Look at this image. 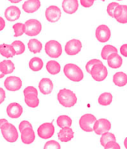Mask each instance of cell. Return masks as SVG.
Masks as SVG:
<instances>
[{
    "label": "cell",
    "mask_w": 127,
    "mask_h": 149,
    "mask_svg": "<svg viewBox=\"0 0 127 149\" xmlns=\"http://www.w3.org/2000/svg\"><path fill=\"white\" fill-rule=\"evenodd\" d=\"M78 6V0H63L62 2V9L68 14H73L76 12Z\"/></svg>",
    "instance_id": "cell-18"
},
{
    "label": "cell",
    "mask_w": 127,
    "mask_h": 149,
    "mask_svg": "<svg viewBox=\"0 0 127 149\" xmlns=\"http://www.w3.org/2000/svg\"><path fill=\"white\" fill-rule=\"evenodd\" d=\"M21 15L20 9L17 6H11L8 7L5 11V17L8 21L14 22L17 20Z\"/></svg>",
    "instance_id": "cell-15"
},
{
    "label": "cell",
    "mask_w": 127,
    "mask_h": 149,
    "mask_svg": "<svg viewBox=\"0 0 127 149\" xmlns=\"http://www.w3.org/2000/svg\"><path fill=\"white\" fill-rule=\"evenodd\" d=\"M4 74H2V72H1V70H0V79H2V78L4 77Z\"/></svg>",
    "instance_id": "cell-50"
},
{
    "label": "cell",
    "mask_w": 127,
    "mask_h": 149,
    "mask_svg": "<svg viewBox=\"0 0 127 149\" xmlns=\"http://www.w3.org/2000/svg\"><path fill=\"white\" fill-rule=\"evenodd\" d=\"M5 28V21L2 17H0V32Z\"/></svg>",
    "instance_id": "cell-47"
},
{
    "label": "cell",
    "mask_w": 127,
    "mask_h": 149,
    "mask_svg": "<svg viewBox=\"0 0 127 149\" xmlns=\"http://www.w3.org/2000/svg\"><path fill=\"white\" fill-rule=\"evenodd\" d=\"M112 128V124L106 118H99L94 123V131L96 135H103L109 131Z\"/></svg>",
    "instance_id": "cell-12"
},
{
    "label": "cell",
    "mask_w": 127,
    "mask_h": 149,
    "mask_svg": "<svg viewBox=\"0 0 127 149\" xmlns=\"http://www.w3.org/2000/svg\"><path fill=\"white\" fill-rule=\"evenodd\" d=\"M96 121V118L94 115L91 113H87V114L83 115L80 118L78 124H79L80 128L83 131L90 133V132L94 131V125Z\"/></svg>",
    "instance_id": "cell-4"
},
{
    "label": "cell",
    "mask_w": 127,
    "mask_h": 149,
    "mask_svg": "<svg viewBox=\"0 0 127 149\" xmlns=\"http://www.w3.org/2000/svg\"><path fill=\"white\" fill-rule=\"evenodd\" d=\"M119 5H120V4L115 2H111V3L108 4V6H107L106 11L111 17L114 18V12H115V10Z\"/></svg>",
    "instance_id": "cell-37"
},
{
    "label": "cell",
    "mask_w": 127,
    "mask_h": 149,
    "mask_svg": "<svg viewBox=\"0 0 127 149\" xmlns=\"http://www.w3.org/2000/svg\"><path fill=\"white\" fill-rule=\"evenodd\" d=\"M95 0H80V3L82 7L88 8L92 7Z\"/></svg>",
    "instance_id": "cell-43"
},
{
    "label": "cell",
    "mask_w": 127,
    "mask_h": 149,
    "mask_svg": "<svg viewBox=\"0 0 127 149\" xmlns=\"http://www.w3.org/2000/svg\"><path fill=\"white\" fill-rule=\"evenodd\" d=\"M23 86V81L18 77L10 76L5 79L4 86L10 91H16L20 89Z\"/></svg>",
    "instance_id": "cell-11"
},
{
    "label": "cell",
    "mask_w": 127,
    "mask_h": 149,
    "mask_svg": "<svg viewBox=\"0 0 127 149\" xmlns=\"http://www.w3.org/2000/svg\"><path fill=\"white\" fill-rule=\"evenodd\" d=\"M24 100L25 103L30 108H37L40 104V100L38 99L37 95L35 94H29L25 95Z\"/></svg>",
    "instance_id": "cell-28"
},
{
    "label": "cell",
    "mask_w": 127,
    "mask_h": 149,
    "mask_svg": "<svg viewBox=\"0 0 127 149\" xmlns=\"http://www.w3.org/2000/svg\"><path fill=\"white\" fill-rule=\"evenodd\" d=\"M41 3L40 0H26L23 4V10L27 14H32L38 11Z\"/></svg>",
    "instance_id": "cell-17"
},
{
    "label": "cell",
    "mask_w": 127,
    "mask_h": 149,
    "mask_svg": "<svg viewBox=\"0 0 127 149\" xmlns=\"http://www.w3.org/2000/svg\"><path fill=\"white\" fill-rule=\"evenodd\" d=\"M123 8H124V11H123L122 15L119 17L118 19H116L119 23L121 24H126L127 23V6L126 5H123Z\"/></svg>",
    "instance_id": "cell-38"
},
{
    "label": "cell",
    "mask_w": 127,
    "mask_h": 149,
    "mask_svg": "<svg viewBox=\"0 0 127 149\" xmlns=\"http://www.w3.org/2000/svg\"><path fill=\"white\" fill-rule=\"evenodd\" d=\"M108 65L112 69L120 68L123 65V58L118 53H112L107 59Z\"/></svg>",
    "instance_id": "cell-21"
},
{
    "label": "cell",
    "mask_w": 127,
    "mask_h": 149,
    "mask_svg": "<svg viewBox=\"0 0 127 149\" xmlns=\"http://www.w3.org/2000/svg\"><path fill=\"white\" fill-rule=\"evenodd\" d=\"M109 142H116V136L114 135L113 133L107 132V133H103V135H101L100 144H101L102 146L105 147V145Z\"/></svg>",
    "instance_id": "cell-32"
},
{
    "label": "cell",
    "mask_w": 127,
    "mask_h": 149,
    "mask_svg": "<svg viewBox=\"0 0 127 149\" xmlns=\"http://www.w3.org/2000/svg\"><path fill=\"white\" fill-rule=\"evenodd\" d=\"M120 54L122 55L124 57L127 58V44H123L120 48Z\"/></svg>",
    "instance_id": "cell-44"
},
{
    "label": "cell",
    "mask_w": 127,
    "mask_h": 149,
    "mask_svg": "<svg viewBox=\"0 0 127 149\" xmlns=\"http://www.w3.org/2000/svg\"><path fill=\"white\" fill-rule=\"evenodd\" d=\"M124 147H125V148L127 149V137H126L125 139H124Z\"/></svg>",
    "instance_id": "cell-49"
},
{
    "label": "cell",
    "mask_w": 127,
    "mask_h": 149,
    "mask_svg": "<svg viewBox=\"0 0 127 149\" xmlns=\"http://www.w3.org/2000/svg\"><path fill=\"white\" fill-rule=\"evenodd\" d=\"M58 126L61 128L65 127H70L73 124V121H72L71 118L69 117L66 115H62L58 117L57 121H56Z\"/></svg>",
    "instance_id": "cell-30"
},
{
    "label": "cell",
    "mask_w": 127,
    "mask_h": 149,
    "mask_svg": "<svg viewBox=\"0 0 127 149\" xmlns=\"http://www.w3.org/2000/svg\"><path fill=\"white\" fill-rule=\"evenodd\" d=\"M57 99L62 107L65 108H71L77 103V96L73 91L67 88H62L58 91Z\"/></svg>",
    "instance_id": "cell-1"
},
{
    "label": "cell",
    "mask_w": 127,
    "mask_h": 149,
    "mask_svg": "<svg viewBox=\"0 0 127 149\" xmlns=\"http://www.w3.org/2000/svg\"><path fill=\"white\" fill-rule=\"evenodd\" d=\"M117 1H123V0H117Z\"/></svg>",
    "instance_id": "cell-52"
},
{
    "label": "cell",
    "mask_w": 127,
    "mask_h": 149,
    "mask_svg": "<svg viewBox=\"0 0 127 149\" xmlns=\"http://www.w3.org/2000/svg\"><path fill=\"white\" fill-rule=\"evenodd\" d=\"M46 69L51 75H57L61 71V65L57 61L50 60L47 61L46 65Z\"/></svg>",
    "instance_id": "cell-24"
},
{
    "label": "cell",
    "mask_w": 127,
    "mask_h": 149,
    "mask_svg": "<svg viewBox=\"0 0 127 149\" xmlns=\"http://www.w3.org/2000/svg\"><path fill=\"white\" fill-rule=\"evenodd\" d=\"M28 48L31 53L37 54V53H40V51L42 50V48H43V45L39 40L32 38L28 40Z\"/></svg>",
    "instance_id": "cell-27"
},
{
    "label": "cell",
    "mask_w": 127,
    "mask_h": 149,
    "mask_svg": "<svg viewBox=\"0 0 127 149\" xmlns=\"http://www.w3.org/2000/svg\"><path fill=\"white\" fill-rule=\"evenodd\" d=\"M8 125L9 122L8 121L7 119H5V118H1L0 119V130H2V129L5 128Z\"/></svg>",
    "instance_id": "cell-45"
},
{
    "label": "cell",
    "mask_w": 127,
    "mask_h": 149,
    "mask_svg": "<svg viewBox=\"0 0 127 149\" xmlns=\"http://www.w3.org/2000/svg\"><path fill=\"white\" fill-rule=\"evenodd\" d=\"M44 149H61V146L57 141L49 140L46 142Z\"/></svg>",
    "instance_id": "cell-35"
},
{
    "label": "cell",
    "mask_w": 127,
    "mask_h": 149,
    "mask_svg": "<svg viewBox=\"0 0 127 149\" xmlns=\"http://www.w3.org/2000/svg\"><path fill=\"white\" fill-rule=\"evenodd\" d=\"M82 44L78 39H71L66 43L65 46V51L68 56H76L82 50Z\"/></svg>",
    "instance_id": "cell-8"
},
{
    "label": "cell",
    "mask_w": 127,
    "mask_h": 149,
    "mask_svg": "<svg viewBox=\"0 0 127 149\" xmlns=\"http://www.w3.org/2000/svg\"><path fill=\"white\" fill-rule=\"evenodd\" d=\"M11 45L13 46V47L15 49L16 55L23 54L25 52V50H26V46L21 40H14V41L12 42Z\"/></svg>",
    "instance_id": "cell-34"
},
{
    "label": "cell",
    "mask_w": 127,
    "mask_h": 149,
    "mask_svg": "<svg viewBox=\"0 0 127 149\" xmlns=\"http://www.w3.org/2000/svg\"><path fill=\"white\" fill-rule=\"evenodd\" d=\"M58 137L62 142H68L74 137V131L71 127L61 128L58 133Z\"/></svg>",
    "instance_id": "cell-20"
},
{
    "label": "cell",
    "mask_w": 127,
    "mask_h": 149,
    "mask_svg": "<svg viewBox=\"0 0 127 149\" xmlns=\"http://www.w3.org/2000/svg\"><path fill=\"white\" fill-rule=\"evenodd\" d=\"M104 149H121L118 143L116 142H109L105 145Z\"/></svg>",
    "instance_id": "cell-42"
},
{
    "label": "cell",
    "mask_w": 127,
    "mask_h": 149,
    "mask_svg": "<svg viewBox=\"0 0 127 149\" xmlns=\"http://www.w3.org/2000/svg\"><path fill=\"white\" fill-rule=\"evenodd\" d=\"M99 63H103V62H102L99 59H96V58H94V59H91L90 61H88L85 65L86 71H87V73H89V74H91V69L93 68V67L95 65H96V64Z\"/></svg>",
    "instance_id": "cell-36"
},
{
    "label": "cell",
    "mask_w": 127,
    "mask_h": 149,
    "mask_svg": "<svg viewBox=\"0 0 127 149\" xmlns=\"http://www.w3.org/2000/svg\"><path fill=\"white\" fill-rule=\"evenodd\" d=\"M113 83L117 87H124L127 85V75L123 71L115 73L113 76Z\"/></svg>",
    "instance_id": "cell-22"
},
{
    "label": "cell",
    "mask_w": 127,
    "mask_h": 149,
    "mask_svg": "<svg viewBox=\"0 0 127 149\" xmlns=\"http://www.w3.org/2000/svg\"><path fill=\"white\" fill-rule=\"evenodd\" d=\"M15 69V65L10 60H3L0 62V70L4 75L12 74Z\"/></svg>",
    "instance_id": "cell-23"
},
{
    "label": "cell",
    "mask_w": 127,
    "mask_h": 149,
    "mask_svg": "<svg viewBox=\"0 0 127 149\" xmlns=\"http://www.w3.org/2000/svg\"><path fill=\"white\" fill-rule=\"evenodd\" d=\"M8 1L13 4H18L20 2H22V0H8Z\"/></svg>",
    "instance_id": "cell-48"
},
{
    "label": "cell",
    "mask_w": 127,
    "mask_h": 149,
    "mask_svg": "<svg viewBox=\"0 0 127 149\" xmlns=\"http://www.w3.org/2000/svg\"><path fill=\"white\" fill-rule=\"evenodd\" d=\"M29 94H35V95H38V91H37V88L33 86H28L23 90V95L25 96V95H29Z\"/></svg>",
    "instance_id": "cell-39"
},
{
    "label": "cell",
    "mask_w": 127,
    "mask_h": 149,
    "mask_svg": "<svg viewBox=\"0 0 127 149\" xmlns=\"http://www.w3.org/2000/svg\"><path fill=\"white\" fill-rule=\"evenodd\" d=\"M21 133V141L25 145H30L35 140V133L32 127L26 128Z\"/></svg>",
    "instance_id": "cell-19"
},
{
    "label": "cell",
    "mask_w": 127,
    "mask_h": 149,
    "mask_svg": "<svg viewBox=\"0 0 127 149\" xmlns=\"http://www.w3.org/2000/svg\"><path fill=\"white\" fill-rule=\"evenodd\" d=\"M90 74L95 81L102 82L106 79L108 76V69L103 63L96 64L93 67Z\"/></svg>",
    "instance_id": "cell-6"
},
{
    "label": "cell",
    "mask_w": 127,
    "mask_h": 149,
    "mask_svg": "<svg viewBox=\"0 0 127 149\" xmlns=\"http://www.w3.org/2000/svg\"><path fill=\"white\" fill-rule=\"evenodd\" d=\"M38 88L40 93L44 95H47L52 93L53 88H54V84L49 78H43L39 82Z\"/></svg>",
    "instance_id": "cell-16"
},
{
    "label": "cell",
    "mask_w": 127,
    "mask_h": 149,
    "mask_svg": "<svg viewBox=\"0 0 127 149\" xmlns=\"http://www.w3.org/2000/svg\"><path fill=\"white\" fill-rule=\"evenodd\" d=\"M55 134V127L51 122L42 124L37 129V135L43 139H48Z\"/></svg>",
    "instance_id": "cell-10"
},
{
    "label": "cell",
    "mask_w": 127,
    "mask_h": 149,
    "mask_svg": "<svg viewBox=\"0 0 127 149\" xmlns=\"http://www.w3.org/2000/svg\"><path fill=\"white\" fill-rule=\"evenodd\" d=\"M28 127H32V125H31V124L28 121H26V120H24V121H22L20 123H19V130L20 132H22L24 129Z\"/></svg>",
    "instance_id": "cell-41"
},
{
    "label": "cell",
    "mask_w": 127,
    "mask_h": 149,
    "mask_svg": "<svg viewBox=\"0 0 127 149\" xmlns=\"http://www.w3.org/2000/svg\"><path fill=\"white\" fill-rule=\"evenodd\" d=\"M5 97H6V94H5V91L2 88L0 87V104H2L5 100Z\"/></svg>",
    "instance_id": "cell-46"
},
{
    "label": "cell",
    "mask_w": 127,
    "mask_h": 149,
    "mask_svg": "<svg viewBox=\"0 0 127 149\" xmlns=\"http://www.w3.org/2000/svg\"><path fill=\"white\" fill-rule=\"evenodd\" d=\"M28 67L32 71L38 72L44 68V61L39 57H34L30 59Z\"/></svg>",
    "instance_id": "cell-26"
},
{
    "label": "cell",
    "mask_w": 127,
    "mask_h": 149,
    "mask_svg": "<svg viewBox=\"0 0 127 149\" xmlns=\"http://www.w3.org/2000/svg\"><path fill=\"white\" fill-rule=\"evenodd\" d=\"M123 11H124L123 6L119 5L115 10V12H114V18H115V19H117L119 17H120V16H121L123 14Z\"/></svg>",
    "instance_id": "cell-40"
},
{
    "label": "cell",
    "mask_w": 127,
    "mask_h": 149,
    "mask_svg": "<svg viewBox=\"0 0 127 149\" xmlns=\"http://www.w3.org/2000/svg\"><path fill=\"white\" fill-rule=\"evenodd\" d=\"M111 35H112L111 29L107 25H99L96 29L95 36L96 40L100 43H105L108 41L111 38Z\"/></svg>",
    "instance_id": "cell-9"
},
{
    "label": "cell",
    "mask_w": 127,
    "mask_h": 149,
    "mask_svg": "<svg viewBox=\"0 0 127 149\" xmlns=\"http://www.w3.org/2000/svg\"><path fill=\"white\" fill-rule=\"evenodd\" d=\"M13 29L14 31V37H20L23 34L26 33V25L22 23H17L13 26Z\"/></svg>",
    "instance_id": "cell-33"
},
{
    "label": "cell",
    "mask_w": 127,
    "mask_h": 149,
    "mask_svg": "<svg viewBox=\"0 0 127 149\" xmlns=\"http://www.w3.org/2000/svg\"><path fill=\"white\" fill-rule=\"evenodd\" d=\"M6 112L10 118H18L23 114V107L18 103H11L7 107Z\"/></svg>",
    "instance_id": "cell-14"
},
{
    "label": "cell",
    "mask_w": 127,
    "mask_h": 149,
    "mask_svg": "<svg viewBox=\"0 0 127 149\" xmlns=\"http://www.w3.org/2000/svg\"><path fill=\"white\" fill-rule=\"evenodd\" d=\"M0 54L5 58H12L16 55L15 49L11 44H2L0 45Z\"/></svg>",
    "instance_id": "cell-25"
},
{
    "label": "cell",
    "mask_w": 127,
    "mask_h": 149,
    "mask_svg": "<svg viewBox=\"0 0 127 149\" xmlns=\"http://www.w3.org/2000/svg\"><path fill=\"white\" fill-rule=\"evenodd\" d=\"M44 50L47 56L53 58H57L62 54V47L58 41L55 40H49L46 43Z\"/></svg>",
    "instance_id": "cell-3"
},
{
    "label": "cell",
    "mask_w": 127,
    "mask_h": 149,
    "mask_svg": "<svg viewBox=\"0 0 127 149\" xmlns=\"http://www.w3.org/2000/svg\"><path fill=\"white\" fill-rule=\"evenodd\" d=\"M101 1H103V2H105V0H101Z\"/></svg>",
    "instance_id": "cell-51"
},
{
    "label": "cell",
    "mask_w": 127,
    "mask_h": 149,
    "mask_svg": "<svg viewBox=\"0 0 127 149\" xmlns=\"http://www.w3.org/2000/svg\"><path fill=\"white\" fill-rule=\"evenodd\" d=\"M26 25V35L34 37L37 36L41 32L42 24L39 20L36 19H29L25 23Z\"/></svg>",
    "instance_id": "cell-5"
},
{
    "label": "cell",
    "mask_w": 127,
    "mask_h": 149,
    "mask_svg": "<svg viewBox=\"0 0 127 149\" xmlns=\"http://www.w3.org/2000/svg\"><path fill=\"white\" fill-rule=\"evenodd\" d=\"M45 17L49 23H57L61 17V9L56 6H50L46 9Z\"/></svg>",
    "instance_id": "cell-13"
},
{
    "label": "cell",
    "mask_w": 127,
    "mask_h": 149,
    "mask_svg": "<svg viewBox=\"0 0 127 149\" xmlns=\"http://www.w3.org/2000/svg\"><path fill=\"white\" fill-rule=\"evenodd\" d=\"M113 101V95L109 92H104L98 97V104L103 107L110 105Z\"/></svg>",
    "instance_id": "cell-29"
},
{
    "label": "cell",
    "mask_w": 127,
    "mask_h": 149,
    "mask_svg": "<svg viewBox=\"0 0 127 149\" xmlns=\"http://www.w3.org/2000/svg\"><path fill=\"white\" fill-rule=\"evenodd\" d=\"M1 132H2L3 138L10 143H14V142H17L19 138V134H18L17 128L10 123H9V125L6 127L1 130Z\"/></svg>",
    "instance_id": "cell-7"
},
{
    "label": "cell",
    "mask_w": 127,
    "mask_h": 149,
    "mask_svg": "<svg viewBox=\"0 0 127 149\" xmlns=\"http://www.w3.org/2000/svg\"><path fill=\"white\" fill-rule=\"evenodd\" d=\"M118 53V49L117 47H115V46L107 44L105 45L103 47V49L101 51V57L103 60H107L108 56L112 53Z\"/></svg>",
    "instance_id": "cell-31"
},
{
    "label": "cell",
    "mask_w": 127,
    "mask_h": 149,
    "mask_svg": "<svg viewBox=\"0 0 127 149\" xmlns=\"http://www.w3.org/2000/svg\"><path fill=\"white\" fill-rule=\"evenodd\" d=\"M64 74L65 77L70 81L78 83L84 79V73L77 65L67 63L64 67Z\"/></svg>",
    "instance_id": "cell-2"
}]
</instances>
